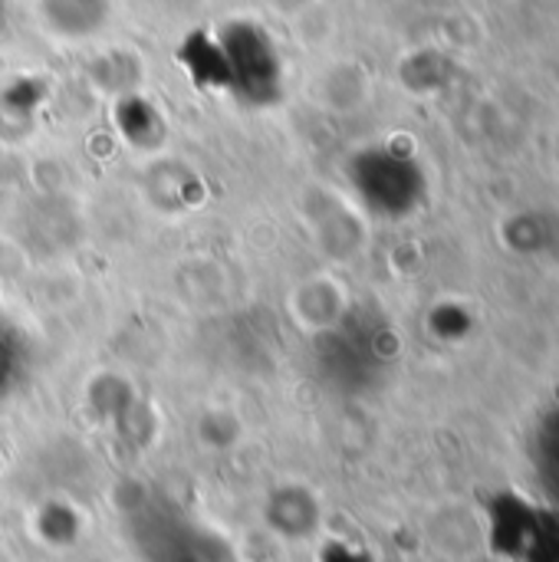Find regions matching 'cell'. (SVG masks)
Instances as JSON below:
<instances>
[{
    "label": "cell",
    "mask_w": 559,
    "mask_h": 562,
    "mask_svg": "<svg viewBox=\"0 0 559 562\" xmlns=\"http://www.w3.org/2000/svg\"><path fill=\"white\" fill-rule=\"evenodd\" d=\"M217 46V92L244 105H273L283 95V56L257 20H227L211 30Z\"/></svg>",
    "instance_id": "6da1fadb"
},
{
    "label": "cell",
    "mask_w": 559,
    "mask_h": 562,
    "mask_svg": "<svg viewBox=\"0 0 559 562\" xmlns=\"http://www.w3.org/2000/svg\"><path fill=\"white\" fill-rule=\"evenodd\" d=\"M43 26L69 43L99 36L112 20V0H36Z\"/></svg>",
    "instance_id": "7a4b0ae2"
},
{
    "label": "cell",
    "mask_w": 559,
    "mask_h": 562,
    "mask_svg": "<svg viewBox=\"0 0 559 562\" xmlns=\"http://www.w3.org/2000/svg\"><path fill=\"white\" fill-rule=\"evenodd\" d=\"M119 128L122 135L138 145V148H152L161 135H165V119L158 115L155 105H148L142 95H125L119 105Z\"/></svg>",
    "instance_id": "3957f363"
}]
</instances>
